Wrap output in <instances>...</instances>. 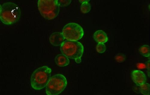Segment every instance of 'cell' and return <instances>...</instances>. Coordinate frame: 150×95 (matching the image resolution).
<instances>
[{"mask_svg": "<svg viewBox=\"0 0 150 95\" xmlns=\"http://www.w3.org/2000/svg\"><path fill=\"white\" fill-rule=\"evenodd\" d=\"M67 81L65 77L61 74L53 76L46 86V91L48 95H56L63 91L67 87Z\"/></svg>", "mask_w": 150, "mask_h": 95, "instance_id": "5b68a950", "label": "cell"}, {"mask_svg": "<svg viewBox=\"0 0 150 95\" xmlns=\"http://www.w3.org/2000/svg\"><path fill=\"white\" fill-rule=\"evenodd\" d=\"M116 61L120 63L124 62L126 59V56L122 54H119L117 55L115 57Z\"/></svg>", "mask_w": 150, "mask_h": 95, "instance_id": "9a60e30c", "label": "cell"}, {"mask_svg": "<svg viewBox=\"0 0 150 95\" xmlns=\"http://www.w3.org/2000/svg\"><path fill=\"white\" fill-rule=\"evenodd\" d=\"M139 51L141 54L144 57H148L150 56V47L148 45H144L142 46Z\"/></svg>", "mask_w": 150, "mask_h": 95, "instance_id": "8fae6325", "label": "cell"}, {"mask_svg": "<svg viewBox=\"0 0 150 95\" xmlns=\"http://www.w3.org/2000/svg\"><path fill=\"white\" fill-rule=\"evenodd\" d=\"M79 1L80 2V3H83L84 2H85L86 1Z\"/></svg>", "mask_w": 150, "mask_h": 95, "instance_id": "ac0fdd59", "label": "cell"}, {"mask_svg": "<svg viewBox=\"0 0 150 95\" xmlns=\"http://www.w3.org/2000/svg\"><path fill=\"white\" fill-rule=\"evenodd\" d=\"M52 71L51 69L46 66L35 70L31 77L32 87L35 90H40L45 88L51 78Z\"/></svg>", "mask_w": 150, "mask_h": 95, "instance_id": "3957f363", "label": "cell"}, {"mask_svg": "<svg viewBox=\"0 0 150 95\" xmlns=\"http://www.w3.org/2000/svg\"><path fill=\"white\" fill-rule=\"evenodd\" d=\"M55 62L57 65L60 67H65L69 63L68 58L63 54L57 55L55 58Z\"/></svg>", "mask_w": 150, "mask_h": 95, "instance_id": "30bf717a", "label": "cell"}, {"mask_svg": "<svg viewBox=\"0 0 150 95\" xmlns=\"http://www.w3.org/2000/svg\"><path fill=\"white\" fill-rule=\"evenodd\" d=\"M131 77L133 82L140 86L146 83L147 78L145 74L140 70H135L131 74Z\"/></svg>", "mask_w": 150, "mask_h": 95, "instance_id": "52a82bcc", "label": "cell"}, {"mask_svg": "<svg viewBox=\"0 0 150 95\" xmlns=\"http://www.w3.org/2000/svg\"><path fill=\"white\" fill-rule=\"evenodd\" d=\"M93 38L98 43H104L108 40V38L106 33L101 30H98L94 33Z\"/></svg>", "mask_w": 150, "mask_h": 95, "instance_id": "9c48e42d", "label": "cell"}, {"mask_svg": "<svg viewBox=\"0 0 150 95\" xmlns=\"http://www.w3.org/2000/svg\"><path fill=\"white\" fill-rule=\"evenodd\" d=\"M38 6L41 15L48 20L55 18L59 13L60 6L58 0H39Z\"/></svg>", "mask_w": 150, "mask_h": 95, "instance_id": "277c9868", "label": "cell"}, {"mask_svg": "<svg viewBox=\"0 0 150 95\" xmlns=\"http://www.w3.org/2000/svg\"><path fill=\"white\" fill-rule=\"evenodd\" d=\"M60 51L62 54L68 58L74 59L77 63L81 62V57L84 51L83 47L77 41L66 40L61 45Z\"/></svg>", "mask_w": 150, "mask_h": 95, "instance_id": "7a4b0ae2", "label": "cell"}, {"mask_svg": "<svg viewBox=\"0 0 150 95\" xmlns=\"http://www.w3.org/2000/svg\"><path fill=\"white\" fill-rule=\"evenodd\" d=\"M62 33L67 40L77 41L82 38L84 31L82 27L78 23H70L64 26Z\"/></svg>", "mask_w": 150, "mask_h": 95, "instance_id": "8992f818", "label": "cell"}, {"mask_svg": "<svg viewBox=\"0 0 150 95\" xmlns=\"http://www.w3.org/2000/svg\"><path fill=\"white\" fill-rule=\"evenodd\" d=\"M140 91L141 93L144 95H150V85L148 83H145L140 86Z\"/></svg>", "mask_w": 150, "mask_h": 95, "instance_id": "4fadbf2b", "label": "cell"}, {"mask_svg": "<svg viewBox=\"0 0 150 95\" xmlns=\"http://www.w3.org/2000/svg\"><path fill=\"white\" fill-rule=\"evenodd\" d=\"M21 15L20 9L15 3L8 2L1 5L0 19L4 24H13L18 21Z\"/></svg>", "mask_w": 150, "mask_h": 95, "instance_id": "6da1fadb", "label": "cell"}, {"mask_svg": "<svg viewBox=\"0 0 150 95\" xmlns=\"http://www.w3.org/2000/svg\"><path fill=\"white\" fill-rule=\"evenodd\" d=\"M89 1L84 2L82 4L81 7V10L83 13H87L89 12L91 9V5L89 3Z\"/></svg>", "mask_w": 150, "mask_h": 95, "instance_id": "7c38bea8", "label": "cell"}, {"mask_svg": "<svg viewBox=\"0 0 150 95\" xmlns=\"http://www.w3.org/2000/svg\"><path fill=\"white\" fill-rule=\"evenodd\" d=\"M71 1H58L60 6L65 7L69 5L71 3Z\"/></svg>", "mask_w": 150, "mask_h": 95, "instance_id": "2e32d148", "label": "cell"}, {"mask_svg": "<svg viewBox=\"0 0 150 95\" xmlns=\"http://www.w3.org/2000/svg\"><path fill=\"white\" fill-rule=\"evenodd\" d=\"M65 39L62 33L55 32L52 33L49 38L51 43L55 46L61 45Z\"/></svg>", "mask_w": 150, "mask_h": 95, "instance_id": "ba28073f", "label": "cell"}, {"mask_svg": "<svg viewBox=\"0 0 150 95\" xmlns=\"http://www.w3.org/2000/svg\"><path fill=\"white\" fill-rule=\"evenodd\" d=\"M149 61L148 62V63H147V69L148 70V76H149Z\"/></svg>", "mask_w": 150, "mask_h": 95, "instance_id": "e0dca14e", "label": "cell"}, {"mask_svg": "<svg viewBox=\"0 0 150 95\" xmlns=\"http://www.w3.org/2000/svg\"><path fill=\"white\" fill-rule=\"evenodd\" d=\"M106 47L104 43H98L96 46L97 52L99 53H103L105 52Z\"/></svg>", "mask_w": 150, "mask_h": 95, "instance_id": "5bb4252c", "label": "cell"}]
</instances>
